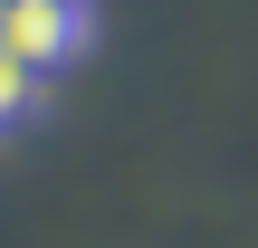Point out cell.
I'll list each match as a JSON object with an SVG mask.
<instances>
[{"instance_id":"obj_1","label":"cell","mask_w":258,"mask_h":248,"mask_svg":"<svg viewBox=\"0 0 258 248\" xmlns=\"http://www.w3.org/2000/svg\"><path fill=\"white\" fill-rule=\"evenodd\" d=\"M0 48L19 67H57L86 48V10L77 0H0Z\"/></svg>"},{"instance_id":"obj_2","label":"cell","mask_w":258,"mask_h":248,"mask_svg":"<svg viewBox=\"0 0 258 248\" xmlns=\"http://www.w3.org/2000/svg\"><path fill=\"white\" fill-rule=\"evenodd\" d=\"M29 105H38V67H19V57L0 48V124H19Z\"/></svg>"}]
</instances>
